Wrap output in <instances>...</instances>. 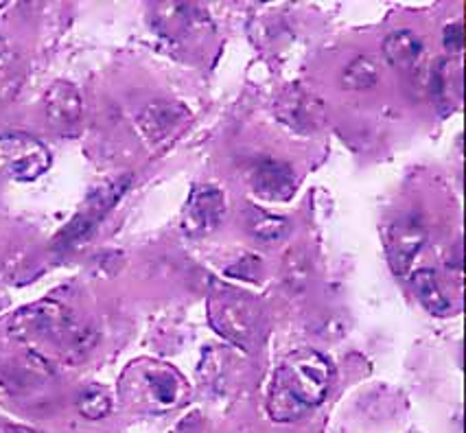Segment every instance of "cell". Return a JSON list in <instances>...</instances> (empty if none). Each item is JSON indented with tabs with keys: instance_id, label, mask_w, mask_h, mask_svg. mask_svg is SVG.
Listing matches in <instances>:
<instances>
[{
	"instance_id": "obj_1",
	"label": "cell",
	"mask_w": 466,
	"mask_h": 433,
	"mask_svg": "<svg viewBox=\"0 0 466 433\" xmlns=\"http://www.w3.org/2000/svg\"><path fill=\"white\" fill-rule=\"evenodd\" d=\"M12 331L31 342H51L62 346L66 355L84 357L95 344V333L79 327L73 313L59 302H37L15 313Z\"/></svg>"
},
{
	"instance_id": "obj_2",
	"label": "cell",
	"mask_w": 466,
	"mask_h": 433,
	"mask_svg": "<svg viewBox=\"0 0 466 433\" xmlns=\"http://www.w3.org/2000/svg\"><path fill=\"white\" fill-rule=\"evenodd\" d=\"M210 327L228 342L254 348L261 342L265 317L258 302L235 287H215L208 297Z\"/></svg>"
},
{
	"instance_id": "obj_3",
	"label": "cell",
	"mask_w": 466,
	"mask_h": 433,
	"mask_svg": "<svg viewBox=\"0 0 466 433\" xmlns=\"http://www.w3.org/2000/svg\"><path fill=\"white\" fill-rule=\"evenodd\" d=\"M333 368L318 350H296L274 375V383L285 388L307 411L327 398Z\"/></svg>"
},
{
	"instance_id": "obj_4",
	"label": "cell",
	"mask_w": 466,
	"mask_h": 433,
	"mask_svg": "<svg viewBox=\"0 0 466 433\" xmlns=\"http://www.w3.org/2000/svg\"><path fill=\"white\" fill-rule=\"evenodd\" d=\"M123 397H143L154 408L171 409L188 394V386L176 368L154 359H138L123 375Z\"/></svg>"
},
{
	"instance_id": "obj_5",
	"label": "cell",
	"mask_w": 466,
	"mask_h": 433,
	"mask_svg": "<svg viewBox=\"0 0 466 433\" xmlns=\"http://www.w3.org/2000/svg\"><path fill=\"white\" fill-rule=\"evenodd\" d=\"M53 156L31 134L9 132L0 136V173L18 182H34L51 169Z\"/></svg>"
},
{
	"instance_id": "obj_6",
	"label": "cell",
	"mask_w": 466,
	"mask_h": 433,
	"mask_svg": "<svg viewBox=\"0 0 466 433\" xmlns=\"http://www.w3.org/2000/svg\"><path fill=\"white\" fill-rule=\"evenodd\" d=\"M427 239L425 226L419 216H405L388 232V263L397 276L410 272L411 263L419 257Z\"/></svg>"
},
{
	"instance_id": "obj_7",
	"label": "cell",
	"mask_w": 466,
	"mask_h": 433,
	"mask_svg": "<svg viewBox=\"0 0 466 433\" xmlns=\"http://www.w3.org/2000/svg\"><path fill=\"white\" fill-rule=\"evenodd\" d=\"M226 215L224 195L215 186L195 188L184 213V226L193 235H208L221 224Z\"/></svg>"
},
{
	"instance_id": "obj_8",
	"label": "cell",
	"mask_w": 466,
	"mask_h": 433,
	"mask_svg": "<svg viewBox=\"0 0 466 433\" xmlns=\"http://www.w3.org/2000/svg\"><path fill=\"white\" fill-rule=\"evenodd\" d=\"M81 112V95L68 81H56L45 95V115L46 121L51 123L57 132H70L77 127Z\"/></svg>"
},
{
	"instance_id": "obj_9",
	"label": "cell",
	"mask_w": 466,
	"mask_h": 433,
	"mask_svg": "<svg viewBox=\"0 0 466 433\" xmlns=\"http://www.w3.org/2000/svg\"><path fill=\"white\" fill-rule=\"evenodd\" d=\"M252 186L269 202H287L296 191V173L287 162L263 160L252 171Z\"/></svg>"
},
{
	"instance_id": "obj_10",
	"label": "cell",
	"mask_w": 466,
	"mask_h": 433,
	"mask_svg": "<svg viewBox=\"0 0 466 433\" xmlns=\"http://www.w3.org/2000/svg\"><path fill=\"white\" fill-rule=\"evenodd\" d=\"M187 118V110L180 103L173 101H154L140 112L138 127L149 140H162L176 132V127Z\"/></svg>"
},
{
	"instance_id": "obj_11",
	"label": "cell",
	"mask_w": 466,
	"mask_h": 433,
	"mask_svg": "<svg viewBox=\"0 0 466 433\" xmlns=\"http://www.w3.org/2000/svg\"><path fill=\"white\" fill-rule=\"evenodd\" d=\"M425 45L414 31L410 29H399L392 31L386 40H383V55L388 57V62L400 73H410L416 64L420 62Z\"/></svg>"
},
{
	"instance_id": "obj_12",
	"label": "cell",
	"mask_w": 466,
	"mask_h": 433,
	"mask_svg": "<svg viewBox=\"0 0 466 433\" xmlns=\"http://www.w3.org/2000/svg\"><path fill=\"white\" fill-rule=\"evenodd\" d=\"M411 287H414L416 296H419L420 305L436 317H444L451 313V302L444 296L441 280L433 269H419L411 276Z\"/></svg>"
},
{
	"instance_id": "obj_13",
	"label": "cell",
	"mask_w": 466,
	"mask_h": 433,
	"mask_svg": "<svg viewBox=\"0 0 466 433\" xmlns=\"http://www.w3.org/2000/svg\"><path fill=\"white\" fill-rule=\"evenodd\" d=\"M246 226H248V232H250L254 239L265 241V243L283 241L291 230V224L285 219V216L265 213V210L257 208V206H248Z\"/></svg>"
},
{
	"instance_id": "obj_14",
	"label": "cell",
	"mask_w": 466,
	"mask_h": 433,
	"mask_svg": "<svg viewBox=\"0 0 466 433\" xmlns=\"http://www.w3.org/2000/svg\"><path fill=\"white\" fill-rule=\"evenodd\" d=\"M279 115L285 123H289V126L296 129L313 127L319 115V103L309 99L302 92H296V95L285 96L283 107L279 110Z\"/></svg>"
},
{
	"instance_id": "obj_15",
	"label": "cell",
	"mask_w": 466,
	"mask_h": 433,
	"mask_svg": "<svg viewBox=\"0 0 466 433\" xmlns=\"http://www.w3.org/2000/svg\"><path fill=\"white\" fill-rule=\"evenodd\" d=\"M377 81H379V66L375 59L368 55L355 57L353 62L346 66L344 75H341V86H344L346 90H353V92L375 88Z\"/></svg>"
},
{
	"instance_id": "obj_16",
	"label": "cell",
	"mask_w": 466,
	"mask_h": 433,
	"mask_svg": "<svg viewBox=\"0 0 466 433\" xmlns=\"http://www.w3.org/2000/svg\"><path fill=\"white\" fill-rule=\"evenodd\" d=\"M77 411L86 420H101L112 411L110 394L99 386H86L77 394Z\"/></svg>"
},
{
	"instance_id": "obj_17",
	"label": "cell",
	"mask_w": 466,
	"mask_h": 433,
	"mask_svg": "<svg viewBox=\"0 0 466 433\" xmlns=\"http://www.w3.org/2000/svg\"><path fill=\"white\" fill-rule=\"evenodd\" d=\"M129 184H132V176H129V173H127V176L116 177V180L103 184L99 191H96V193L90 197V202H88V213L101 216V219H103V215H106L107 210H110L112 206L116 204L118 199L123 197V193L127 191Z\"/></svg>"
},
{
	"instance_id": "obj_18",
	"label": "cell",
	"mask_w": 466,
	"mask_h": 433,
	"mask_svg": "<svg viewBox=\"0 0 466 433\" xmlns=\"http://www.w3.org/2000/svg\"><path fill=\"white\" fill-rule=\"evenodd\" d=\"M101 216L88 213V210H84V213L75 216L73 221L66 226V228L62 230V235L57 237V246L62 247H73L77 246V243L86 241L88 237H92V232L96 230V226H99Z\"/></svg>"
},
{
	"instance_id": "obj_19",
	"label": "cell",
	"mask_w": 466,
	"mask_h": 433,
	"mask_svg": "<svg viewBox=\"0 0 466 433\" xmlns=\"http://www.w3.org/2000/svg\"><path fill=\"white\" fill-rule=\"evenodd\" d=\"M444 46H447V51L451 53H460L464 46V25L460 23H449L444 26Z\"/></svg>"
},
{
	"instance_id": "obj_20",
	"label": "cell",
	"mask_w": 466,
	"mask_h": 433,
	"mask_svg": "<svg viewBox=\"0 0 466 433\" xmlns=\"http://www.w3.org/2000/svg\"><path fill=\"white\" fill-rule=\"evenodd\" d=\"M5 433H45V431L34 429V427H26V425H5Z\"/></svg>"
}]
</instances>
